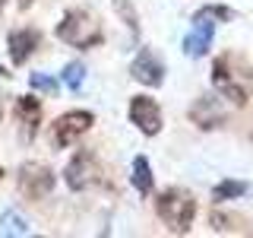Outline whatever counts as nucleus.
Instances as JSON below:
<instances>
[{"mask_svg": "<svg viewBox=\"0 0 253 238\" xmlns=\"http://www.w3.org/2000/svg\"><path fill=\"white\" fill-rule=\"evenodd\" d=\"M209 222H212L215 232H231V229H237V219L234 216H225V213H212Z\"/></svg>", "mask_w": 253, "mask_h": 238, "instance_id": "nucleus-20", "label": "nucleus"}, {"mask_svg": "<svg viewBox=\"0 0 253 238\" xmlns=\"http://www.w3.org/2000/svg\"><path fill=\"white\" fill-rule=\"evenodd\" d=\"M130 73L142 86H162L165 83V63L158 60L149 48H142L136 58H133V63H130Z\"/></svg>", "mask_w": 253, "mask_h": 238, "instance_id": "nucleus-10", "label": "nucleus"}, {"mask_svg": "<svg viewBox=\"0 0 253 238\" xmlns=\"http://www.w3.org/2000/svg\"><path fill=\"white\" fill-rule=\"evenodd\" d=\"M231 16H234V13L228 10V6L209 3V6H203V10H196V13H193V19H215V22H228Z\"/></svg>", "mask_w": 253, "mask_h": 238, "instance_id": "nucleus-18", "label": "nucleus"}, {"mask_svg": "<svg viewBox=\"0 0 253 238\" xmlns=\"http://www.w3.org/2000/svg\"><path fill=\"white\" fill-rule=\"evenodd\" d=\"M130 181H133V187H136L142 197L152 194V169H149V159H146V156H136V159H133V175H130Z\"/></svg>", "mask_w": 253, "mask_h": 238, "instance_id": "nucleus-14", "label": "nucleus"}, {"mask_svg": "<svg viewBox=\"0 0 253 238\" xmlns=\"http://www.w3.org/2000/svg\"><path fill=\"white\" fill-rule=\"evenodd\" d=\"M54 35L70 48H95L105 38L98 19H95L89 10H83V6H73V10L63 13V19L57 22V29H54Z\"/></svg>", "mask_w": 253, "mask_h": 238, "instance_id": "nucleus-3", "label": "nucleus"}, {"mask_svg": "<svg viewBox=\"0 0 253 238\" xmlns=\"http://www.w3.org/2000/svg\"><path fill=\"white\" fill-rule=\"evenodd\" d=\"M0 235H13V238H26L32 235V226L26 222V216L16 210H6L3 216H0Z\"/></svg>", "mask_w": 253, "mask_h": 238, "instance_id": "nucleus-13", "label": "nucleus"}, {"mask_svg": "<svg viewBox=\"0 0 253 238\" xmlns=\"http://www.w3.org/2000/svg\"><path fill=\"white\" fill-rule=\"evenodd\" d=\"M92 124H95V115H92V111H67V115H60L57 121L51 124L47 140H51L54 149H67V146H73V143L83 137Z\"/></svg>", "mask_w": 253, "mask_h": 238, "instance_id": "nucleus-5", "label": "nucleus"}, {"mask_svg": "<svg viewBox=\"0 0 253 238\" xmlns=\"http://www.w3.org/2000/svg\"><path fill=\"white\" fill-rule=\"evenodd\" d=\"M16 3H19V10H29V6H32V0H16Z\"/></svg>", "mask_w": 253, "mask_h": 238, "instance_id": "nucleus-21", "label": "nucleus"}, {"mask_svg": "<svg viewBox=\"0 0 253 238\" xmlns=\"http://www.w3.org/2000/svg\"><path fill=\"white\" fill-rule=\"evenodd\" d=\"M0 124H3V99H0Z\"/></svg>", "mask_w": 253, "mask_h": 238, "instance_id": "nucleus-22", "label": "nucleus"}, {"mask_svg": "<svg viewBox=\"0 0 253 238\" xmlns=\"http://www.w3.org/2000/svg\"><path fill=\"white\" fill-rule=\"evenodd\" d=\"M0 178H3V169H0Z\"/></svg>", "mask_w": 253, "mask_h": 238, "instance_id": "nucleus-24", "label": "nucleus"}, {"mask_svg": "<svg viewBox=\"0 0 253 238\" xmlns=\"http://www.w3.org/2000/svg\"><path fill=\"white\" fill-rule=\"evenodd\" d=\"M114 10L124 19V26L133 32V38H139V19H136V10L130 6V0H114Z\"/></svg>", "mask_w": 253, "mask_h": 238, "instance_id": "nucleus-17", "label": "nucleus"}, {"mask_svg": "<svg viewBox=\"0 0 253 238\" xmlns=\"http://www.w3.org/2000/svg\"><path fill=\"white\" fill-rule=\"evenodd\" d=\"M54 172L47 169L44 162H26L16 175V184H19V194L29 197V200H42L54 190Z\"/></svg>", "mask_w": 253, "mask_h": 238, "instance_id": "nucleus-6", "label": "nucleus"}, {"mask_svg": "<svg viewBox=\"0 0 253 238\" xmlns=\"http://www.w3.org/2000/svg\"><path fill=\"white\" fill-rule=\"evenodd\" d=\"M130 121L139 127L146 137H155L162 130V108L149 95H133L130 99Z\"/></svg>", "mask_w": 253, "mask_h": 238, "instance_id": "nucleus-7", "label": "nucleus"}, {"mask_svg": "<svg viewBox=\"0 0 253 238\" xmlns=\"http://www.w3.org/2000/svg\"><path fill=\"white\" fill-rule=\"evenodd\" d=\"M247 190H250L247 181L228 178V181H218V184L212 187V200H215V203H225V200H234V197H244Z\"/></svg>", "mask_w": 253, "mask_h": 238, "instance_id": "nucleus-15", "label": "nucleus"}, {"mask_svg": "<svg viewBox=\"0 0 253 238\" xmlns=\"http://www.w3.org/2000/svg\"><path fill=\"white\" fill-rule=\"evenodd\" d=\"M212 38H215V19H193V29L184 35V54L187 58L209 54Z\"/></svg>", "mask_w": 253, "mask_h": 238, "instance_id": "nucleus-12", "label": "nucleus"}, {"mask_svg": "<svg viewBox=\"0 0 253 238\" xmlns=\"http://www.w3.org/2000/svg\"><path fill=\"white\" fill-rule=\"evenodd\" d=\"M38 45H42V32H38V29H13L10 38H6L10 60L16 63V67H22V63L38 51Z\"/></svg>", "mask_w": 253, "mask_h": 238, "instance_id": "nucleus-11", "label": "nucleus"}, {"mask_svg": "<svg viewBox=\"0 0 253 238\" xmlns=\"http://www.w3.org/2000/svg\"><path fill=\"white\" fill-rule=\"evenodd\" d=\"M83 79H85V67L79 60H73V63H67V67H63V86H67L70 92H79V89H83Z\"/></svg>", "mask_w": 253, "mask_h": 238, "instance_id": "nucleus-16", "label": "nucleus"}, {"mask_svg": "<svg viewBox=\"0 0 253 238\" xmlns=\"http://www.w3.org/2000/svg\"><path fill=\"white\" fill-rule=\"evenodd\" d=\"M155 213L174 235H187L196 216V200L184 187H168L155 197Z\"/></svg>", "mask_w": 253, "mask_h": 238, "instance_id": "nucleus-2", "label": "nucleus"}, {"mask_svg": "<svg viewBox=\"0 0 253 238\" xmlns=\"http://www.w3.org/2000/svg\"><path fill=\"white\" fill-rule=\"evenodd\" d=\"M0 10H3V0H0Z\"/></svg>", "mask_w": 253, "mask_h": 238, "instance_id": "nucleus-23", "label": "nucleus"}, {"mask_svg": "<svg viewBox=\"0 0 253 238\" xmlns=\"http://www.w3.org/2000/svg\"><path fill=\"white\" fill-rule=\"evenodd\" d=\"M16 121H19V137L22 143H32L38 133V124H42V102L32 99V95H19L16 99V108H13Z\"/></svg>", "mask_w": 253, "mask_h": 238, "instance_id": "nucleus-9", "label": "nucleus"}, {"mask_svg": "<svg viewBox=\"0 0 253 238\" xmlns=\"http://www.w3.org/2000/svg\"><path fill=\"white\" fill-rule=\"evenodd\" d=\"M225 118H228V111L215 95H200L190 105V121L200 127V130H215V127L225 124Z\"/></svg>", "mask_w": 253, "mask_h": 238, "instance_id": "nucleus-8", "label": "nucleus"}, {"mask_svg": "<svg viewBox=\"0 0 253 238\" xmlns=\"http://www.w3.org/2000/svg\"><path fill=\"white\" fill-rule=\"evenodd\" d=\"M212 86L231 105H247L253 95V67L234 51L218 54L212 63Z\"/></svg>", "mask_w": 253, "mask_h": 238, "instance_id": "nucleus-1", "label": "nucleus"}, {"mask_svg": "<svg viewBox=\"0 0 253 238\" xmlns=\"http://www.w3.org/2000/svg\"><path fill=\"white\" fill-rule=\"evenodd\" d=\"M101 178H105V169H101L98 156L92 153V149H79V153L67 162V169H63V181H67L70 190H92L101 184Z\"/></svg>", "mask_w": 253, "mask_h": 238, "instance_id": "nucleus-4", "label": "nucleus"}, {"mask_svg": "<svg viewBox=\"0 0 253 238\" xmlns=\"http://www.w3.org/2000/svg\"><path fill=\"white\" fill-rule=\"evenodd\" d=\"M29 86H32V89H38V92H47V95L57 92V79L47 76V73H29Z\"/></svg>", "mask_w": 253, "mask_h": 238, "instance_id": "nucleus-19", "label": "nucleus"}]
</instances>
